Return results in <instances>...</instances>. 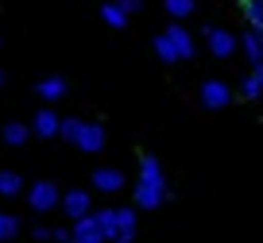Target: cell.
Here are the masks:
<instances>
[{"instance_id":"6da1fadb","label":"cell","mask_w":263,"mask_h":243,"mask_svg":"<svg viewBox=\"0 0 263 243\" xmlns=\"http://www.w3.org/2000/svg\"><path fill=\"white\" fill-rule=\"evenodd\" d=\"M27 205L35 212H54V209H62V193H58V186L50 178H39L35 186H27Z\"/></svg>"},{"instance_id":"7a4b0ae2","label":"cell","mask_w":263,"mask_h":243,"mask_svg":"<svg viewBox=\"0 0 263 243\" xmlns=\"http://www.w3.org/2000/svg\"><path fill=\"white\" fill-rule=\"evenodd\" d=\"M197 100H201V108H209V112L229 108L232 105V85H229V81H221V77H209V81H201Z\"/></svg>"},{"instance_id":"3957f363","label":"cell","mask_w":263,"mask_h":243,"mask_svg":"<svg viewBox=\"0 0 263 243\" xmlns=\"http://www.w3.org/2000/svg\"><path fill=\"white\" fill-rule=\"evenodd\" d=\"M205 47H209L213 58H232L240 50V35H232L229 27H213V24H209L205 27Z\"/></svg>"},{"instance_id":"277c9868","label":"cell","mask_w":263,"mask_h":243,"mask_svg":"<svg viewBox=\"0 0 263 243\" xmlns=\"http://www.w3.org/2000/svg\"><path fill=\"white\" fill-rule=\"evenodd\" d=\"M140 186L159 189V193H171V186H166V174H163V162H159L155 154H147V151L140 154Z\"/></svg>"},{"instance_id":"5b68a950","label":"cell","mask_w":263,"mask_h":243,"mask_svg":"<svg viewBox=\"0 0 263 243\" xmlns=\"http://www.w3.org/2000/svg\"><path fill=\"white\" fill-rule=\"evenodd\" d=\"M89 209H93L89 189H66V193H62V212L74 220V224H78V220H85V216H93Z\"/></svg>"},{"instance_id":"8992f818","label":"cell","mask_w":263,"mask_h":243,"mask_svg":"<svg viewBox=\"0 0 263 243\" xmlns=\"http://www.w3.org/2000/svg\"><path fill=\"white\" fill-rule=\"evenodd\" d=\"M62 120H66V116H58L54 108H39L35 120H31V131L39 139H58V135H62Z\"/></svg>"},{"instance_id":"52a82bcc","label":"cell","mask_w":263,"mask_h":243,"mask_svg":"<svg viewBox=\"0 0 263 243\" xmlns=\"http://www.w3.org/2000/svg\"><path fill=\"white\" fill-rule=\"evenodd\" d=\"M66 77H58V73H50V77H39L35 81V97L43 100V105H54V100H62L66 97Z\"/></svg>"},{"instance_id":"ba28073f","label":"cell","mask_w":263,"mask_h":243,"mask_svg":"<svg viewBox=\"0 0 263 243\" xmlns=\"http://www.w3.org/2000/svg\"><path fill=\"white\" fill-rule=\"evenodd\" d=\"M124 186H128V178H124L116 166H101V170H93V189H97V193H120Z\"/></svg>"},{"instance_id":"9c48e42d","label":"cell","mask_w":263,"mask_h":243,"mask_svg":"<svg viewBox=\"0 0 263 243\" xmlns=\"http://www.w3.org/2000/svg\"><path fill=\"white\" fill-rule=\"evenodd\" d=\"M105 143H108V135H105V124H97V120H85L82 139H78V147H82L85 154H97V151H105Z\"/></svg>"},{"instance_id":"30bf717a","label":"cell","mask_w":263,"mask_h":243,"mask_svg":"<svg viewBox=\"0 0 263 243\" xmlns=\"http://www.w3.org/2000/svg\"><path fill=\"white\" fill-rule=\"evenodd\" d=\"M163 35H166V39H171V47L178 50V58H182V62L197 54V47H194V35H190V31H186V27H182V24H171V27H166Z\"/></svg>"},{"instance_id":"8fae6325","label":"cell","mask_w":263,"mask_h":243,"mask_svg":"<svg viewBox=\"0 0 263 243\" xmlns=\"http://www.w3.org/2000/svg\"><path fill=\"white\" fill-rule=\"evenodd\" d=\"M240 50H244V58L252 62V70H255V66H263V35L259 31L248 27V31L240 35Z\"/></svg>"},{"instance_id":"7c38bea8","label":"cell","mask_w":263,"mask_h":243,"mask_svg":"<svg viewBox=\"0 0 263 243\" xmlns=\"http://www.w3.org/2000/svg\"><path fill=\"white\" fill-rule=\"evenodd\" d=\"M74 243H105V232H101V224H97V216H85V220H78L74 228Z\"/></svg>"},{"instance_id":"4fadbf2b","label":"cell","mask_w":263,"mask_h":243,"mask_svg":"<svg viewBox=\"0 0 263 243\" xmlns=\"http://www.w3.org/2000/svg\"><path fill=\"white\" fill-rule=\"evenodd\" d=\"M0 135H4V143H8V147H27V139H31L35 131H31V124H24V120H8Z\"/></svg>"},{"instance_id":"5bb4252c","label":"cell","mask_w":263,"mask_h":243,"mask_svg":"<svg viewBox=\"0 0 263 243\" xmlns=\"http://www.w3.org/2000/svg\"><path fill=\"white\" fill-rule=\"evenodd\" d=\"M166 197H171V193H159V189H147V186L136 181V209H163Z\"/></svg>"},{"instance_id":"9a60e30c","label":"cell","mask_w":263,"mask_h":243,"mask_svg":"<svg viewBox=\"0 0 263 243\" xmlns=\"http://www.w3.org/2000/svg\"><path fill=\"white\" fill-rule=\"evenodd\" d=\"M20 232H24V220H20L16 212H0V243L20 239Z\"/></svg>"},{"instance_id":"2e32d148","label":"cell","mask_w":263,"mask_h":243,"mask_svg":"<svg viewBox=\"0 0 263 243\" xmlns=\"http://www.w3.org/2000/svg\"><path fill=\"white\" fill-rule=\"evenodd\" d=\"M240 93H244V100H255V97H263V66H255V70L248 73L244 81H240Z\"/></svg>"},{"instance_id":"e0dca14e","label":"cell","mask_w":263,"mask_h":243,"mask_svg":"<svg viewBox=\"0 0 263 243\" xmlns=\"http://www.w3.org/2000/svg\"><path fill=\"white\" fill-rule=\"evenodd\" d=\"M101 19H105L108 27H116V31H124V27H128V12H120V4H116V0L101 4Z\"/></svg>"},{"instance_id":"ac0fdd59","label":"cell","mask_w":263,"mask_h":243,"mask_svg":"<svg viewBox=\"0 0 263 243\" xmlns=\"http://www.w3.org/2000/svg\"><path fill=\"white\" fill-rule=\"evenodd\" d=\"M24 193V178L16 170H0V197H20Z\"/></svg>"},{"instance_id":"d6986e66","label":"cell","mask_w":263,"mask_h":243,"mask_svg":"<svg viewBox=\"0 0 263 243\" xmlns=\"http://www.w3.org/2000/svg\"><path fill=\"white\" fill-rule=\"evenodd\" d=\"M93 216H97V224H101V232H105V239H116V235H120V224H116V209H97Z\"/></svg>"},{"instance_id":"ffe728a7","label":"cell","mask_w":263,"mask_h":243,"mask_svg":"<svg viewBox=\"0 0 263 243\" xmlns=\"http://www.w3.org/2000/svg\"><path fill=\"white\" fill-rule=\"evenodd\" d=\"M82 128H85L82 116H66V120H62V135H58V139H66V143H74V147H78V139H82Z\"/></svg>"},{"instance_id":"44dd1931","label":"cell","mask_w":263,"mask_h":243,"mask_svg":"<svg viewBox=\"0 0 263 243\" xmlns=\"http://www.w3.org/2000/svg\"><path fill=\"white\" fill-rule=\"evenodd\" d=\"M166 4V16L171 19H186V16H194V8H197V0H163Z\"/></svg>"},{"instance_id":"7402d4cb","label":"cell","mask_w":263,"mask_h":243,"mask_svg":"<svg viewBox=\"0 0 263 243\" xmlns=\"http://www.w3.org/2000/svg\"><path fill=\"white\" fill-rule=\"evenodd\" d=\"M244 19L252 24V31L263 35V0H248L244 4Z\"/></svg>"},{"instance_id":"603a6c76","label":"cell","mask_w":263,"mask_h":243,"mask_svg":"<svg viewBox=\"0 0 263 243\" xmlns=\"http://www.w3.org/2000/svg\"><path fill=\"white\" fill-rule=\"evenodd\" d=\"M155 54L163 58V62H182V58H178V50L171 47V39H166V35H159V39H155Z\"/></svg>"},{"instance_id":"cb8c5ba5","label":"cell","mask_w":263,"mask_h":243,"mask_svg":"<svg viewBox=\"0 0 263 243\" xmlns=\"http://www.w3.org/2000/svg\"><path fill=\"white\" fill-rule=\"evenodd\" d=\"M31 239H39V243L54 239V228H47V224H35V228H31Z\"/></svg>"},{"instance_id":"d4e9b609","label":"cell","mask_w":263,"mask_h":243,"mask_svg":"<svg viewBox=\"0 0 263 243\" xmlns=\"http://www.w3.org/2000/svg\"><path fill=\"white\" fill-rule=\"evenodd\" d=\"M120 4V12H128V16H136V12L143 8V0H116Z\"/></svg>"},{"instance_id":"484cf974","label":"cell","mask_w":263,"mask_h":243,"mask_svg":"<svg viewBox=\"0 0 263 243\" xmlns=\"http://www.w3.org/2000/svg\"><path fill=\"white\" fill-rule=\"evenodd\" d=\"M54 239H58V243H74V232H66V228H54Z\"/></svg>"},{"instance_id":"4316f807","label":"cell","mask_w":263,"mask_h":243,"mask_svg":"<svg viewBox=\"0 0 263 243\" xmlns=\"http://www.w3.org/2000/svg\"><path fill=\"white\" fill-rule=\"evenodd\" d=\"M0 89H4V73H0Z\"/></svg>"},{"instance_id":"83f0119b","label":"cell","mask_w":263,"mask_h":243,"mask_svg":"<svg viewBox=\"0 0 263 243\" xmlns=\"http://www.w3.org/2000/svg\"><path fill=\"white\" fill-rule=\"evenodd\" d=\"M0 50H4V43H0Z\"/></svg>"},{"instance_id":"f1b7e54d","label":"cell","mask_w":263,"mask_h":243,"mask_svg":"<svg viewBox=\"0 0 263 243\" xmlns=\"http://www.w3.org/2000/svg\"><path fill=\"white\" fill-rule=\"evenodd\" d=\"M240 4H248V0H240Z\"/></svg>"}]
</instances>
